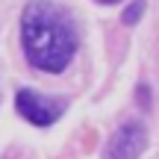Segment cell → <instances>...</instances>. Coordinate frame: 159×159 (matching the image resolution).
Here are the masks:
<instances>
[{
    "label": "cell",
    "instance_id": "5",
    "mask_svg": "<svg viewBox=\"0 0 159 159\" xmlns=\"http://www.w3.org/2000/svg\"><path fill=\"white\" fill-rule=\"evenodd\" d=\"M150 91H148V85H139V100H142V106H148V103H150Z\"/></svg>",
    "mask_w": 159,
    "mask_h": 159
},
{
    "label": "cell",
    "instance_id": "3",
    "mask_svg": "<svg viewBox=\"0 0 159 159\" xmlns=\"http://www.w3.org/2000/svg\"><path fill=\"white\" fill-rule=\"evenodd\" d=\"M148 148V130L142 121H127L112 133L103 159H139L142 150Z\"/></svg>",
    "mask_w": 159,
    "mask_h": 159
},
{
    "label": "cell",
    "instance_id": "6",
    "mask_svg": "<svg viewBox=\"0 0 159 159\" xmlns=\"http://www.w3.org/2000/svg\"><path fill=\"white\" fill-rule=\"evenodd\" d=\"M97 3H121V0H97Z\"/></svg>",
    "mask_w": 159,
    "mask_h": 159
},
{
    "label": "cell",
    "instance_id": "2",
    "mask_svg": "<svg viewBox=\"0 0 159 159\" xmlns=\"http://www.w3.org/2000/svg\"><path fill=\"white\" fill-rule=\"evenodd\" d=\"M15 109L21 118H27L33 127H50L62 115V100L56 97H44L33 89H21L15 94Z\"/></svg>",
    "mask_w": 159,
    "mask_h": 159
},
{
    "label": "cell",
    "instance_id": "4",
    "mask_svg": "<svg viewBox=\"0 0 159 159\" xmlns=\"http://www.w3.org/2000/svg\"><path fill=\"white\" fill-rule=\"evenodd\" d=\"M144 9H148V3H144V0H133V3H130V6L124 9V15H121V21H124L127 27H133V24H139V21H142Z\"/></svg>",
    "mask_w": 159,
    "mask_h": 159
},
{
    "label": "cell",
    "instance_id": "1",
    "mask_svg": "<svg viewBox=\"0 0 159 159\" xmlns=\"http://www.w3.org/2000/svg\"><path fill=\"white\" fill-rule=\"evenodd\" d=\"M21 47L33 68L62 74L80 47L71 12L53 0H30L21 15Z\"/></svg>",
    "mask_w": 159,
    "mask_h": 159
}]
</instances>
